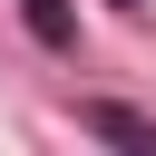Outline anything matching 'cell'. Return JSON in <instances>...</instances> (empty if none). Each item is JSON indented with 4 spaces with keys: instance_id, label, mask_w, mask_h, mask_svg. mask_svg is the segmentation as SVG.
Masks as SVG:
<instances>
[{
    "instance_id": "1",
    "label": "cell",
    "mask_w": 156,
    "mask_h": 156,
    "mask_svg": "<svg viewBox=\"0 0 156 156\" xmlns=\"http://www.w3.org/2000/svg\"><path fill=\"white\" fill-rule=\"evenodd\" d=\"M88 127H98V136H117V146H156V127H146V117H127V107H88Z\"/></svg>"
},
{
    "instance_id": "2",
    "label": "cell",
    "mask_w": 156,
    "mask_h": 156,
    "mask_svg": "<svg viewBox=\"0 0 156 156\" xmlns=\"http://www.w3.org/2000/svg\"><path fill=\"white\" fill-rule=\"evenodd\" d=\"M29 29H39L49 49H68V10H58V0H29Z\"/></svg>"
}]
</instances>
